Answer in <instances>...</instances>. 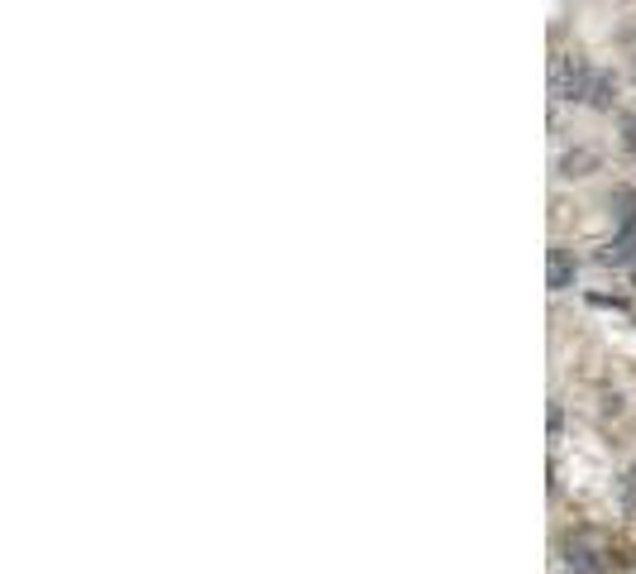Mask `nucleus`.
<instances>
[{
    "instance_id": "nucleus-1",
    "label": "nucleus",
    "mask_w": 636,
    "mask_h": 574,
    "mask_svg": "<svg viewBox=\"0 0 636 574\" xmlns=\"http://www.w3.org/2000/svg\"><path fill=\"white\" fill-rule=\"evenodd\" d=\"M593 82V67L579 53H555L550 58V96L555 101H584Z\"/></svg>"
},
{
    "instance_id": "nucleus-2",
    "label": "nucleus",
    "mask_w": 636,
    "mask_h": 574,
    "mask_svg": "<svg viewBox=\"0 0 636 574\" xmlns=\"http://www.w3.org/2000/svg\"><path fill=\"white\" fill-rule=\"evenodd\" d=\"M565 570L570 574H603L608 560H603V551L593 546L589 536H570V541H565Z\"/></svg>"
},
{
    "instance_id": "nucleus-3",
    "label": "nucleus",
    "mask_w": 636,
    "mask_h": 574,
    "mask_svg": "<svg viewBox=\"0 0 636 574\" xmlns=\"http://www.w3.org/2000/svg\"><path fill=\"white\" fill-rule=\"evenodd\" d=\"M546 278H550V292H565V287H574V254L570 249H550V268H546Z\"/></svg>"
},
{
    "instance_id": "nucleus-4",
    "label": "nucleus",
    "mask_w": 636,
    "mask_h": 574,
    "mask_svg": "<svg viewBox=\"0 0 636 574\" xmlns=\"http://www.w3.org/2000/svg\"><path fill=\"white\" fill-rule=\"evenodd\" d=\"M589 101L593 111H613V101H617V82H613V72H593V82H589Z\"/></svg>"
},
{
    "instance_id": "nucleus-5",
    "label": "nucleus",
    "mask_w": 636,
    "mask_h": 574,
    "mask_svg": "<svg viewBox=\"0 0 636 574\" xmlns=\"http://www.w3.org/2000/svg\"><path fill=\"white\" fill-rule=\"evenodd\" d=\"M613 211H617V230H622V235H636V192L632 187H622L613 197Z\"/></svg>"
},
{
    "instance_id": "nucleus-6",
    "label": "nucleus",
    "mask_w": 636,
    "mask_h": 574,
    "mask_svg": "<svg viewBox=\"0 0 636 574\" xmlns=\"http://www.w3.org/2000/svg\"><path fill=\"white\" fill-rule=\"evenodd\" d=\"M598 168V154L593 149H574V154L560 158V177H589Z\"/></svg>"
},
{
    "instance_id": "nucleus-7",
    "label": "nucleus",
    "mask_w": 636,
    "mask_h": 574,
    "mask_svg": "<svg viewBox=\"0 0 636 574\" xmlns=\"http://www.w3.org/2000/svg\"><path fill=\"white\" fill-rule=\"evenodd\" d=\"M632 249H636V235H622V230H617L613 240L603 244V254H598V259H603V264H627V259H632Z\"/></svg>"
},
{
    "instance_id": "nucleus-8",
    "label": "nucleus",
    "mask_w": 636,
    "mask_h": 574,
    "mask_svg": "<svg viewBox=\"0 0 636 574\" xmlns=\"http://www.w3.org/2000/svg\"><path fill=\"white\" fill-rule=\"evenodd\" d=\"M617 508L636 512V464L632 469H622V479H617Z\"/></svg>"
},
{
    "instance_id": "nucleus-9",
    "label": "nucleus",
    "mask_w": 636,
    "mask_h": 574,
    "mask_svg": "<svg viewBox=\"0 0 636 574\" xmlns=\"http://www.w3.org/2000/svg\"><path fill=\"white\" fill-rule=\"evenodd\" d=\"M622 144H627V154H636V115L622 120Z\"/></svg>"
},
{
    "instance_id": "nucleus-10",
    "label": "nucleus",
    "mask_w": 636,
    "mask_h": 574,
    "mask_svg": "<svg viewBox=\"0 0 636 574\" xmlns=\"http://www.w3.org/2000/svg\"><path fill=\"white\" fill-rule=\"evenodd\" d=\"M632 77H636V63H632Z\"/></svg>"
}]
</instances>
